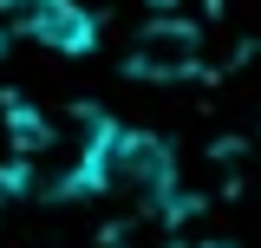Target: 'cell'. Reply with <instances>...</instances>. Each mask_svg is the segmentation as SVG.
Wrapping results in <instances>:
<instances>
[{"mask_svg":"<svg viewBox=\"0 0 261 248\" xmlns=\"http://www.w3.org/2000/svg\"><path fill=\"white\" fill-rule=\"evenodd\" d=\"M105 27L85 0H0V46H33L53 59H92Z\"/></svg>","mask_w":261,"mask_h":248,"instance_id":"7a4b0ae2","label":"cell"},{"mask_svg":"<svg viewBox=\"0 0 261 248\" xmlns=\"http://www.w3.org/2000/svg\"><path fill=\"white\" fill-rule=\"evenodd\" d=\"M124 72L130 79H144V85H190L196 72H202V33L183 20V13H150L137 39H130L124 53Z\"/></svg>","mask_w":261,"mask_h":248,"instance_id":"3957f363","label":"cell"},{"mask_svg":"<svg viewBox=\"0 0 261 248\" xmlns=\"http://www.w3.org/2000/svg\"><path fill=\"white\" fill-rule=\"evenodd\" d=\"M92 203H111L124 216H176L183 209V163L170 151V137L111 118L92 163Z\"/></svg>","mask_w":261,"mask_h":248,"instance_id":"6da1fadb","label":"cell"}]
</instances>
